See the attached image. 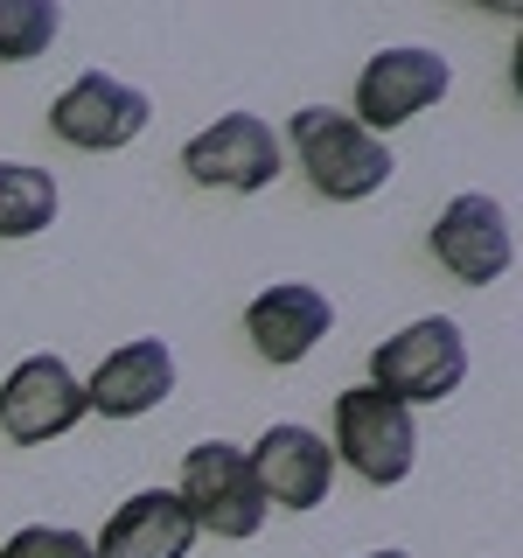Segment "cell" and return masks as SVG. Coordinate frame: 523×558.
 <instances>
[{
  "label": "cell",
  "instance_id": "obj_12",
  "mask_svg": "<svg viewBox=\"0 0 523 558\" xmlns=\"http://www.w3.org/2000/svg\"><path fill=\"white\" fill-rule=\"evenodd\" d=\"M168 391H174V356H168V342L139 336V342H126V349H112V356L92 371V384H84V412L139 418V412L161 405Z\"/></svg>",
  "mask_w": 523,
  "mask_h": 558
},
{
  "label": "cell",
  "instance_id": "obj_10",
  "mask_svg": "<svg viewBox=\"0 0 523 558\" xmlns=\"http://www.w3.org/2000/svg\"><path fill=\"white\" fill-rule=\"evenodd\" d=\"M433 258L461 279V287H488L510 272L516 238H510V209L496 196H453L433 223Z\"/></svg>",
  "mask_w": 523,
  "mask_h": 558
},
{
  "label": "cell",
  "instance_id": "obj_4",
  "mask_svg": "<svg viewBox=\"0 0 523 558\" xmlns=\"http://www.w3.org/2000/svg\"><path fill=\"white\" fill-rule=\"evenodd\" d=\"M174 496H182L188 523L209 531V537H258V523H266V496H258V482H252V461L223 440L188 447Z\"/></svg>",
  "mask_w": 523,
  "mask_h": 558
},
{
  "label": "cell",
  "instance_id": "obj_8",
  "mask_svg": "<svg viewBox=\"0 0 523 558\" xmlns=\"http://www.w3.org/2000/svg\"><path fill=\"white\" fill-rule=\"evenodd\" d=\"M84 418V377L63 356H28L22 371L0 384V433L22 447H42Z\"/></svg>",
  "mask_w": 523,
  "mask_h": 558
},
{
  "label": "cell",
  "instance_id": "obj_14",
  "mask_svg": "<svg viewBox=\"0 0 523 558\" xmlns=\"http://www.w3.org/2000/svg\"><path fill=\"white\" fill-rule=\"evenodd\" d=\"M57 223V182L28 161H0V238H35Z\"/></svg>",
  "mask_w": 523,
  "mask_h": 558
},
{
  "label": "cell",
  "instance_id": "obj_15",
  "mask_svg": "<svg viewBox=\"0 0 523 558\" xmlns=\"http://www.w3.org/2000/svg\"><path fill=\"white\" fill-rule=\"evenodd\" d=\"M63 8L57 0H0V63H28L57 43Z\"/></svg>",
  "mask_w": 523,
  "mask_h": 558
},
{
  "label": "cell",
  "instance_id": "obj_3",
  "mask_svg": "<svg viewBox=\"0 0 523 558\" xmlns=\"http://www.w3.org/2000/svg\"><path fill=\"white\" fill-rule=\"evenodd\" d=\"M336 453L342 468H356L370 488H391L412 475V453H418V426H412V405L384 398L377 384H356V391L336 398Z\"/></svg>",
  "mask_w": 523,
  "mask_h": 558
},
{
  "label": "cell",
  "instance_id": "obj_9",
  "mask_svg": "<svg viewBox=\"0 0 523 558\" xmlns=\"http://www.w3.org/2000/svg\"><path fill=\"white\" fill-rule=\"evenodd\" d=\"M244 461H252L258 496L279 502V510H321L328 488H336V453L314 426H266Z\"/></svg>",
  "mask_w": 523,
  "mask_h": 558
},
{
  "label": "cell",
  "instance_id": "obj_7",
  "mask_svg": "<svg viewBox=\"0 0 523 558\" xmlns=\"http://www.w3.org/2000/svg\"><path fill=\"white\" fill-rule=\"evenodd\" d=\"M447 57H433V49H384V57L363 63V77H356V126L363 133H391V126H405V119H418L433 98L447 92Z\"/></svg>",
  "mask_w": 523,
  "mask_h": 558
},
{
  "label": "cell",
  "instance_id": "obj_6",
  "mask_svg": "<svg viewBox=\"0 0 523 558\" xmlns=\"http://www.w3.org/2000/svg\"><path fill=\"white\" fill-rule=\"evenodd\" d=\"M147 112H154L147 92L105 77V70H84V77L49 105V126H57V140H70V147H84V154H112V147H126V140L147 133Z\"/></svg>",
  "mask_w": 523,
  "mask_h": 558
},
{
  "label": "cell",
  "instance_id": "obj_16",
  "mask_svg": "<svg viewBox=\"0 0 523 558\" xmlns=\"http://www.w3.org/2000/svg\"><path fill=\"white\" fill-rule=\"evenodd\" d=\"M0 558H92V537L63 531V523H35V531H14Z\"/></svg>",
  "mask_w": 523,
  "mask_h": 558
},
{
  "label": "cell",
  "instance_id": "obj_2",
  "mask_svg": "<svg viewBox=\"0 0 523 558\" xmlns=\"http://www.w3.org/2000/svg\"><path fill=\"white\" fill-rule=\"evenodd\" d=\"M461 377H467V342L447 314H426V322L398 328L370 349V384L398 405H440L461 391Z\"/></svg>",
  "mask_w": 523,
  "mask_h": 558
},
{
  "label": "cell",
  "instance_id": "obj_13",
  "mask_svg": "<svg viewBox=\"0 0 523 558\" xmlns=\"http://www.w3.org/2000/svg\"><path fill=\"white\" fill-rule=\"evenodd\" d=\"M336 328V307L321 301L314 287H266L252 307H244V336H252V349L266 363H301L314 342Z\"/></svg>",
  "mask_w": 523,
  "mask_h": 558
},
{
  "label": "cell",
  "instance_id": "obj_17",
  "mask_svg": "<svg viewBox=\"0 0 523 558\" xmlns=\"http://www.w3.org/2000/svg\"><path fill=\"white\" fill-rule=\"evenodd\" d=\"M370 558H405V551H370Z\"/></svg>",
  "mask_w": 523,
  "mask_h": 558
},
{
  "label": "cell",
  "instance_id": "obj_11",
  "mask_svg": "<svg viewBox=\"0 0 523 558\" xmlns=\"http://www.w3.org/2000/svg\"><path fill=\"white\" fill-rule=\"evenodd\" d=\"M188 545H196V523H188L182 496L174 488H139L105 517L92 558H188Z\"/></svg>",
  "mask_w": 523,
  "mask_h": 558
},
{
  "label": "cell",
  "instance_id": "obj_5",
  "mask_svg": "<svg viewBox=\"0 0 523 558\" xmlns=\"http://www.w3.org/2000/svg\"><path fill=\"white\" fill-rule=\"evenodd\" d=\"M279 133L266 126L258 112H223L209 133H196L182 147V168H188V182H203V189H238V196H252V189H266L272 174H279Z\"/></svg>",
  "mask_w": 523,
  "mask_h": 558
},
{
  "label": "cell",
  "instance_id": "obj_1",
  "mask_svg": "<svg viewBox=\"0 0 523 558\" xmlns=\"http://www.w3.org/2000/svg\"><path fill=\"white\" fill-rule=\"evenodd\" d=\"M287 147H293V161L307 168L314 196H328V203H363V196H377V189L391 182V168H398L391 147H384L377 133H363L349 112H328V105L293 112Z\"/></svg>",
  "mask_w": 523,
  "mask_h": 558
}]
</instances>
